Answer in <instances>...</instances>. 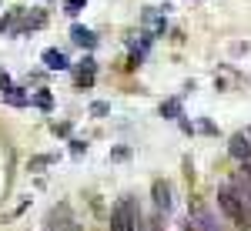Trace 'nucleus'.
I'll return each mask as SVG.
<instances>
[{"label":"nucleus","mask_w":251,"mask_h":231,"mask_svg":"<svg viewBox=\"0 0 251 231\" xmlns=\"http://www.w3.org/2000/svg\"><path fill=\"white\" fill-rule=\"evenodd\" d=\"M218 208H221V211L228 214V218H231V225L234 228H251V211L248 208H245V201H241V198H238V194H234V188L231 184H225V188H218Z\"/></svg>","instance_id":"f257e3e1"},{"label":"nucleus","mask_w":251,"mask_h":231,"mask_svg":"<svg viewBox=\"0 0 251 231\" xmlns=\"http://www.w3.org/2000/svg\"><path fill=\"white\" fill-rule=\"evenodd\" d=\"M111 231H148L144 228V214L131 198L117 201V208L111 211Z\"/></svg>","instance_id":"f03ea898"},{"label":"nucleus","mask_w":251,"mask_h":231,"mask_svg":"<svg viewBox=\"0 0 251 231\" xmlns=\"http://www.w3.org/2000/svg\"><path fill=\"white\" fill-rule=\"evenodd\" d=\"M231 157L234 161H241V164H251V137H245V134H234L231 137Z\"/></svg>","instance_id":"7ed1b4c3"},{"label":"nucleus","mask_w":251,"mask_h":231,"mask_svg":"<svg viewBox=\"0 0 251 231\" xmlns=\"http://www.w3.org/2000/svg\"><path fill=\"white\" fill-rule=\"evenodd\" d=\"M164 10H148L144 14V30H148V37H161L164 34Z\"/></svg>","instance_id":"20e7f679"},{"label":"nucleus","mask_w":251,"mask_h":231,"mask_svg":"<svg viewBox=\"0 0 251 231\" xmlns=\"http://www.w3.org/2000/svg\"><path fill=\"white\" fill-rule=\"evenodd\" d=\"M44 67H47V71H67L71 64H67V54H64V51L47 47V51H44Z\"/></svg>","instance_id":"39448f33"},{"label":"nucleus","mask_w":251,"mask_h":231,"mask_svg":"<svg viewBox=\"0 0 251 231\" xmlns=\"http://www.w3.org/2000/svg\"><path fill=\"white\" fill-rule=\"evenodd\" d=\"M94 57H84L80 60V67H77V84L80 87H91V84H94Z\"/></svg>","instance_id":"423d86ee"},{"label":"nucleus","mask_w":251,"mask_h":231,"mask_svg":"<svg viewBox=\"0 0 251 231\" xmlns=\"http://www.w3.org/2000/svg\"><path fill=\"white\" fill-rule=\"evenodd\" d=\"M71 40H74V44H77V47H87V51H91V47H94L97 44V37H94V30H87V27H74V30H71Z\"/></svg>","instance_id":"0eeeda50"},{"label":"nucleus","mask_w":251,"mask_h":231,"mask_svg":"<svg viewBox=\"0 0 251 231\" xmlns=\"http://www.w3.org/2000/svg\"><path fill=\"white\" fill-rule=\"evenodd\" d=\"M154 205L161 208V211L171 208V188H168L164 181H154Z\"/></svg>","instance_id":"6e6552de"},{"label":"nucleus","mask_w":251,"mask_h":231,"mask_svg":"<svg viewBox=\"0 0 251 231\" xmlns=\"http://www.w3.org/2000/svg\"><path fill=\"white\" fill-rule=\"evenodd\" d=\"M3 101H7V104H10V107H27V104H30V97L24 94V91H20V87H10V91H7V94H3Z\"/></svg>","instance_id":"1a4fd4ad"},{"label":"nucleus","mask_w":251,"mask_h":231,"mask_svg":"<svg viewBox=\"0 0 251 231\" xmlns=\"http://www.w3.org/2000/svg\"><path fill=\"white\" fill-rule=\"evenodd\" d=\"M30 104H37L40 111H50L54 107V97H50V91H37V94L30 97Z\"/></svg>","instance_id":"9d476101"},{"label":"nucleus","mask_w":251,"mask_h":231,"mask_svg":"<svg viewBox=\"0 0 251 231\" xmlns=\"http://www.w3.org/2000/svg\"><path fill=\"white\" fill-rule=\"evenodd\" d=\"M161 117H181V101H177V97L164 101V104H161Z\"/></svg>","instance_id":"9b49d317"},{"label":"nucleus","mask_w":251,"mask_h":231,"mask_svg":"<svg viewBox=\"0 0 251 231\" xmlns=\"http://www.w3.org/2000/svg\"><path fill=\"white\" fill-rule=\"evenodd\" d=\"M84 7H87V0H64V14H71V17L80 14Z\"/></svg>","instance_id":"f8f14e48"},{"label":"nucleus","mask_w":251,"mask_h":231,"mask_svg":"<svg viewBox=\"0 0 251 231\" xmlns=\"http://www.w3.org/2000/svg\"><path fill=\"white\" fill-rule=\"evenodd\" d=\"M107 111H111V107H107L104 101H94V104H91V114H94V117H104Z\"/></svg>","instance_id":"ddd939ff"},{"label":"nucleus","mask_w":251,"mask_h":231,"mask_svg":"<svg viewBox=\"0 0 251 231\" xmlns=\"http://www.w3.org/2000/svg\"><path fill=\"white\" fill-rule=\"evenodd\" d=\"M10 87H14V84H10V74H7V71H0V94H7Z\"/></svg>","instance_id":"4468645a"},{"label":"nucleus","mask_w":251,"mask_h":231,"mask_svg":"<svg viewBox=\"0 0 251 231\" xmlns=\"http://www.w3.org/2000/svg\"><path fill=\"white\" fill-rule=\"evenodd\" d=\"M54 134H71V124H67V121H60V124H54Z\"/></svg>","instance_id":"2eb2a0df"},{"label":"nucleus","mask_w":251,"mask_h":231,"mask_svg":"<svg viewBox=\"0 0 251 231\" xmlns=\"http://www.w3.org/2000/svg\"><path fill=\"white\" fill-rule=\"evenodd\" d=\"M84 148H87L84 141H71V151H74V154H84Z\"/></svg>","instance_id":"dca6fc26"},{"label":"nucleus","mask_w":251,"mask_h":231,"mask_svg":"<svg viewBox=\"0 0 251 231\" xmlns=\"http://www.w3.org/2000/svg\"><path fill=\"white\" fill-rule=\"evenodd\" d=\"M64 231H84V228H80V225H67Z\"/></svg>","instance_id":"f3484780"},{"label":"nucleus","mask_w":251,"mask_h":231,"mask_svg":"<svg viewBox=\"0 0 251 231\" xmlns=\"http://www.w3.org/2000/svg\"><path fill=\"white\" fill-rule=\"evenodd\" d=\"M248 137H251V131H248Z\"/></svg>","instance_id":"a211bd4d"}]
</instances>
